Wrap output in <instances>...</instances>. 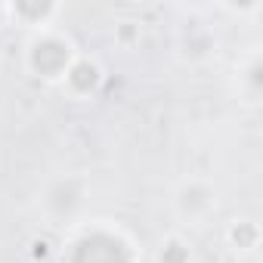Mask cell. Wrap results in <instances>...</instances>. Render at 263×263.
<instances>
[{
	"instance_id": "cell-1",
	"label": "cell",
	"mask_w": 263,
	"mask_h": 263,
	"mask_svg": "<svg viewBox=\"0 0 263 263\" xmlns=\"http://www.w3.org/2000/svg\"><path fill=\"white\" fill-rule=\"evenodd\" d=\"M71 263H130L127 251L121 241L108 238V235H90L74 248Z\"/></svg>"
},
{
	"instance_id": "cell-2",
	"label": "cell",
	"mask_w": 263,
	"mask_h": 263,
	"mask_svg": "<svg viewBox=\"0 0 263 263\" xmlns=\"http://www.w3.org/2000/svg\"><path fill=\"white\" fill-rule=\"evenodd\" d=\"M34 65H37L44 74H56V71L65 65V47H59V44H53V41L41 44V47L34 50Z\"/></svg>"
},
{
	"instance_id": "cell-3",
	"label": "cell",
	"mask_w": 263,
	"mask_h": 263,
	"mask_svg": "<svg viewBox=\"0 0 263 263\" xmlns=\"http://www.w3.org/2000/svg\"><path fill=\"white\" fill-rule=\"evenodd\" d=\"M71 81H74V87L87 90V87H93V84H96V68H93V65H87V62H81V65H74Z\"/></svg>"
},
{
	"instance_id": "cell-4",
	"label": "cell",
	"mask_w": 263,
	"mask_h": 263,
	"mask_svg": "<svg viewBox=\"0 0 263 263\" xmlns=\"http://www.w3.org/2000/svg\"><path fill=\"white\" fill-rule=\"evenodd\" d=\"M183 257H186V254L180 251V245H171V251H167L164 260H167V263H183Z\"/></svg>"
}]
</instances>
